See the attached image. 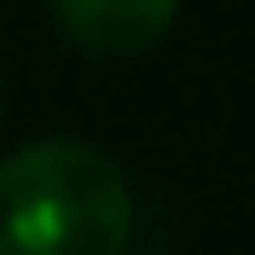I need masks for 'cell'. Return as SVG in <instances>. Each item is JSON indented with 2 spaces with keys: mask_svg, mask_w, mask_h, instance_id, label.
Here are the masks:
<instances>
[{
  "mask_svg": "<svg viewBox=\"0 0 255 255\" xmlns=\"http://www.w3.org/2000/svg\"><path fill=\"white\" fill-rule=\"evenodd\" d=\"M52 17L99 58H139L174 29L180 0H52Z\"/></svg>",
  "mask_w": 255,
  "mask_h": 255,
  "instance_id": "7a4b0ae2",
  "label": "cell"
},
{
  "mask_svg": "<svg viewBox=\"0 0 255 255\" xmlns=\"http://www.w3.org/2000/svg\"><path fill=\"white\" fill-rule=\"evenodd\" d=\"M133 191L87 139H35L0 162V255H128Z\"/></svg>",
  "mask_w": 255,
  "mask_h": 255,
  "instance_id": "6da1fadb",
  "label": "cell"
}]
</instances>
